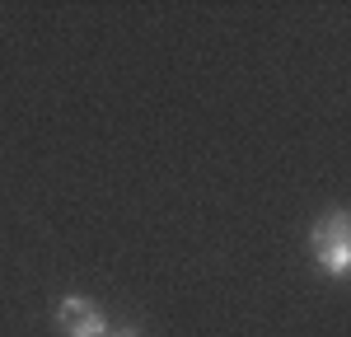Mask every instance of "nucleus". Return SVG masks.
<instances>
[{
    "instance_id": "f257e3e1",
    "label": "nucleus",
    "mask_w": 351,
    "mask_h": 337,
    "mask_svg": "<svg viewBox=\"0 0 351 337\" xmlns=\"http://www.w3.org/2000/svg\"><path fill=\"white\" fill-rule=\"evenodd\" d=\"M309 253L328 277H347L351 267V221L347 211H328L324 221H314L309 229Z\"/></svg>"
},
{
    "instance_id": "f03ea898",
    "label": "nucleus",
    "mask_w": 351,
    "mask_h": 337,
    "mask_svg": "<svg viewBox=\"0 0 351 337\" xmlns=\"http://www.w3.org/2000/svg\"><path fill=\"white\" fill-rule=\"evenodd\" d=\"M56 328L66 337H104L108 333V319H104V309L94 305V300L66 295V300L56 305Z\"/></svg>"
},
{
    "instance_id": "7ed1b4c3",
    "label": "nucleus",
    "mask_w": 351,
    "mask_h": 337,
    "mask_svg": "<svg viewBox=\"0 0 351 337\" xmlns=\"http://www.w3.org/2000/svg\"><path fill=\"white\" fill-rule=\"evenodd\" d=\"M104 337H141V328H108Z\"/></svg>"
}]
</instances>
